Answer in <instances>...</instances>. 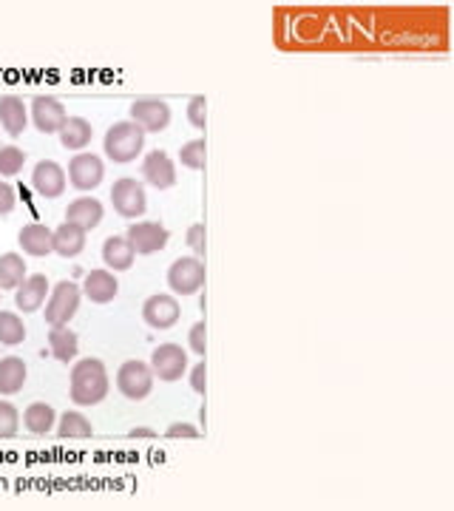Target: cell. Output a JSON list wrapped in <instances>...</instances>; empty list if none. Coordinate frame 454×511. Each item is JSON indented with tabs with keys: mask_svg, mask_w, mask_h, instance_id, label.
I'll use <instances>...</instances> for the list:
<instances>
[{
	"mask_svg": "<svg viewBox=\"0 0 454 511\" xmlns=\"http://www.w3.org/2000/svg\"><path fill=\"white\" fill-rule=\"evenodd\" d=\"M91 136H94V128H91L88 120L69 117L66 126L60 128V145L66 151H80V148H86L91 143Z\"/></svg>",
	"mask_w": 454,
	"mask_h": 511,
	"instance_id": "cell-22",
	"label": "cell"
},
{
	"mask_svg": "<svg viewBox=\"0 0 454 511\" xmlns=\"http://www.w3.org/2000/svg\"><path fill=\"white\" fill-rule=\"evenodd\" d=\"M105 177V165L97 153H77L69 162V182L77 191H94Z\"/></svg>",
	"mask_w": 454,
	"mask_h": 511,
	"instance_id": "cell-10",
	"label": "cell"
},
{
	"mask_svg": "<svg viewBox=\"0 0 454 511\" xmlns=\"http://www.w3.org/2000/svg\"><path fill=\"white\" fill-rule=\"evenodd\" d=\"M49 347H52V355L57 361H62V364H69V361H74V355H77V333L74 330H69L66 324L62 327H52L49 330Z\"/></svg>",
	"mask_w": 454,
	"mask_h": 511,
	"instance_id": "cell-24",
	"label": "cell"
},
{
	"mask_svg": "<svg viewBox=\"0 0 454 511\" xmlns=\"http://www.w3.org/2000/svg\"><path fill=\"white\" fill-rule=\"evenodd\" d=\"M18 242H21V247H23V253H29V256L43 259V256L54 253V230H49L45 225H40V222L26 225V227L21 230Z\"/></svg>",
	"mask_w": 454,
	"mask_h": 511,
	"instance_id": "cell-15",
	"label": "cell"
},
{
	"mask_svg": "<svg viewBox=\"0 0 454 511\" xmlns=\"http://www.w3.org/2000/svg\"><path fill=\"white\" fill-rule=\"evenodd\" d=\"M168 284L177 296H194L202 287H205V265L199 259H177L174 265L168 268Z\"/></svg>",
	"mask_w": 454,
	"mask_h": 511,
	"instance_id": "cell-6",
	"label": "cell"
},
{
	"mask_svg": "<svg viewBox=\"0 0 454 511\" xmlns=\"http://www.w3.org/2000/svg\"><path fill=\"white\" fill-rule=\"evenodd\" d=\"M125 239H128V244L134 247L136 256H151V253L162 251L170 239V234L160 222H134L128 230H125Z\"/></svg>",
	"mask_w": 454,
	"mask_h": 511,
	"instance_id": "cell-7",
	"label": "cell"
},
{
	"mask_svg": "<svg viewBox=\"0 0 454 511\" xmlns=\"http://www.w3.org/2000/svg\"><path fill=\"white\" fill-rule=\"evenodd\" d=\"M66 170H62L57 162L52 160H43L35 165V174H31V188H35L43 199H57L66 191Z\"/></svg>",
	"mask_w": 454,
	"mask_h": 511,
	"instance_id": "cell-13",
	"label": "cell"
},
{
	"mask_svg": "<svg viewBox=\"0 0 454 511\" xmlns=\"http://www.w3.org/2000/svg\"><path fill=\"white\" fill-rule=\"evenodd\" d=\"M21 429V415L18 409H14L12 404H6V400H0V441L6 438H14Z\"/></svg>",
	"mask_w": 454,
	"mask_h": 511,
	"instance_id": "cell-30",
	"label": "cell"
},
{
	"mask_svg": "<svg viewBox=\"0 0 454 511\" xmlns=\"http://www.w3.org/2000/svg\"><path fill=\"white\" fill-rule=\"evenodd\" d=\"M71 400L77 407H94L108 395V373L100 359H83L71 369Z\"/></svg>",
	"mask_w": 454,
	"mask_h": 511,
	"instance_id": "cell-1",
	"label": "cell"
},
{
	"mask_svg": "<svg viewBox=\"0 0 454 511\" xmlns=\"http://www.w3.org/2000/svg\"><path fill=\"white\" fill-rule=\"evenodd\" d=\"M80 299H83V290L77 287L74 282L54 284L49 301H45V324H52V327H62V324H69L77 309H80Z\"/></svg>",
	"mask_w": 454,
	"mask_h": 511,
	"instance_id": "cell-3",
	"label": "cell"
},
{
	"mask_svg": "<svg viewBox=\"0 0 454 511\" xmlns=\"http://www.w3.org/2000/svg\"><path fill=\"white\" fill-rule=\"evenodd\" d=\"M83 293L94 304H108L114 301V296L120 293V282L111 270H91L83 282Z\"/></svg>",
	"mask_w": 454,
	"mask_h": 511,
	"instance_id": "cell-16",
	"label": "cell"
},
{
	"mask_svg": "<svg viewBox=\"0 0 454 511\" xmlns=\"http://www.w3.org/2000/svg\"><path fill=\"white\" fill-rule=\"evenodd\" d=\"M165 438H174V441H196L199 438V429L191 424H170Z\"/></svg>",
	"mask_w": 454,
	"mask_h": 511,
	"instance_id": "cell-34",
	"label": "cell"
},
{
	"mask_svg": "<svg viewBox=\"0 0 454 511\" xmlns=\"http://www.w3.org/2000/svg\"><path fill=\"white\" fill-rule=\"evenodd\" d=\"M66 222L83 227V230H91L103 222V202L94 196H80L74 199V202L66 208Z\"/></svg>",
	"mask_w": 454,
	"mask_h": 511,
	"instance_id": "cell-17",
	"label": "cell"
},
{
	"mask_svg": "<svg viewBox=\"0 0 454 511\" xmlns=\"http://www.w3.org/2000/svg\"><path fill=\"white\" fill-rule=\"evenodd\" d=\"M23 426L31 432V435H49L52 426H54V409L49 404H31L23 412Z\"/></svg>",
	"mask_w": 454,
	"mask_h": 511,
	"instance_id": "cell-27",
	"label": "cell"
},
{
	"mask_svg": "<svg viewBox=\"0 0 454 511\" xmlns=\"http://www.w3.org/2000/svg\"><path fill=\"white\" fill-rule=\"evenodd\" d=\"M26 338L23 318L18 313H0V344L6 347H18Z\"/></svg>",
	"mask_w": 454,
	"mask_h": 511,
	"instance_id": "cell-28",
	"label": "cell"
},
{
	"mask_svg": "<svg viewBox=\"0 0 454 511\" xmlns=\"http://www.w3.org/2000/svg\"><path fill=\"white\" fill-rule=\"evenodd\" d=\"M66 108L54 97H35L31 103V122L40 134H60V128L66 126Z\"/></svg>",
	"mask_w": 454,
	"mask_h": 511,
	"instance_id": "cell-12",
	"label": "cell"
},
{
	"mask_svg": "<svg viewBox=\"0 0 454 511\" xmlns=\"http://www.w3.org/2000/svg\"><path fill=\"white\" fill-rule=\"evenodd\" d=\"M179 160L182 165H187L191 170H202L205 168V139H194L179 151Z\"/></svg>",
	"mask_w": 454,
	"mask_h": 511,
	"instance_id": "cell-31",
	"label": "cell"
},
{
	"mask_svg": "<svg viewBox=\"0 0 454 511\" xmlns=\"http://www.w3.org/2000/svg\"><path fill=\"white\" fill-rule=\"evenodd\" d=\"M131 122H136L145 134H160L170 122V105L165 100H153V97L136 100L131 105Z\"/></svg>",
	"mask_w": 454,
	"mask_h": 511,
	"instance_id": "cell-9",
	"label": "cell"
},
{
	"mask_svg": "<svg viewBox=\"0 0 454 511\" xmlns=\"http://www.w3.org/2000/svg\"><path fill=\"white\" fill-rule=\"evenodd\" d=\"M26 282V261L18 253L0 256V290H18Z\"/></svg>",
	"mask_w": 454,
	"mask_h": 511,
	"instance_id": "cell-25",
	"label": "cell"
},
{
	"mask_svg": "<svg viewBox=\"0 0 454 511\" xmlns=\"http://www.w3.org/2000/svg\"><path fill=\"white\" fill-rule=\"evenodd\" d=\"M0 126L9 136H21L29 126V111L21 97H0Z\"/></svg>",
	"mask_w": 454,
	"mask_h": 511,
	"instance_id": "cell-18",
	"label": "cell"
},
{
	"mask_svg": "<svg viewBox=\"0 0 454 511\" xmlns=\"http://www.w3.org/2000/svg\"><path fill=\"white\" fill-rule=\"evenodd\" d=\"M111 205L120 216H125V219H136V216H143L148 210L145 188L136 179L122 177L114 182V188H111Z\"/></svg>",
	"mask_w": 454,
	"mask_h": 511,
	"instance_id": "cell-5",
	"label": "cell"
},
{
	"mask_svg": "<svg viewBox=\"0 0 454 511\" xmlns=\"http://www.w3.org/2000/svg\"><path fill=\"white\" fill-rule=\"evenodd\" d=\"M187 344L196 355H205L208 350V333H205V324H194L191 327V335H187Z\"/></svg>",
	"mask_w": 454,
	"mask_h": 511,
	"instance_id": "cell-33",
	"label": "cell"
},
{
	"mask_svg": "<svg viewBox=\"0 0 454 511\" xmlns=\"http://www.w3.org/2000/svg\"><path fill=\"white\" fill-rule=\"evenodd\" d=\"M86 247V230L77 227L71 222H62L57 230H54V253L57 256H66V259H74L80 256Z\"/></svg>",
	"mask_w": 454,
	"mask_h": 511,
	"instance_id": "cell-20",
	"label": "cell"
},
{
	"mask_svg": "<svg viewBox=\"0 0 454 511\" xmlns=\"http://www.w3.org/2000/svg\"><path fill=\"white\" fill-rule=\"evenodd\" d=\"M105 157L114 160L120 165H128L134 162L139 153H143L145 148V131L136 126V122L125 120V122H117V126H111L105 131Z\"/></svg>",
	"mask_w": 454,
	"mask_h": 511,
	"instance_id": "cell-2",
	"label": "cell"
},
{
	"mask_svg": "<svg viewBox=\"0 0 454 511\" xmlns=\"http://www.w3.org/2000/svg\"><path fill=\"white\" fill-rule=\"evenodd\" d=\"M117 390L128 400H145L153 390V373L145 361H125L117 373Z\"/></svg>",
	"mask_w": 454,
	"mask_h": 511,
	"instance_id": "cell-4",
	"label": "cell"
},
{
	"mask_svg": "<svg viewBox=\"0 0 454 511\" xmlns=\"http://www.w3.org/2000/svg\"><path fill=\"white\" fill-rule=\"evenodd\" d=\"M14 210V188L9 182L0 179V216H6Z\"/></svg>",
	"mask_w": 454,
	"mask_h": 511,
	"instance_id": "cell-37",
	"label": "cell"
},
{
	"mask_svg": "<svg viewBox=\"0 0 454 511\" xmlns=\"http://www.w3.org/2000/svg\"><path fill=\"white\" fill-rule=\"evenodd\" d=\"M128 438L151 441V438H156V432H153V429H145V426H139V429H131V435H128Z\"/></svg>",
	"mask_w": 454,
	"mask_h": 511,
	"instance_id": "cell-38",
	"label": "cell"
},
{
	"mask_svg": "<svg viewBox=\"0 0 454 511\" xmlns=\"http://www.w3.org/2000/svg\"><path fill=\"white\" fill-rule=\"evenodd\" d=\"M134 259H136V253H134V247L128 244V239L125 236H111V239H105L103 242V261L111 270H131V265H134Z\"/></svg>",
	"mask_w": 454,
	"mask_h": 511,
	"instance_id": "cell-21",
	"label": "cell"
},
{
	"mask_svg": "<svg viewBox=\"0 0 454 511\" xmlns=\"http://www.w3.org/2000/svg\"><path fill=\"white\" fill-rule=\"evenodd\" d=\"M205 381H208V367H205V361H199V364L191 369V386H194V392L205 395Z\"/></svg>",
	"mask_w": 454,
	"mask_h": 511,
	"instance_id": "cell-36",
	"label": "cell"
},
{
	"mask_svg": "<svg viewBox=\"0 0 454 511\" xmlns=\"http://www.w3.org/2000/svg\"><path fill=\"white\" fill-rule=\"evenodd\" d=\"M182 316V307L174 296H165V293H156L143 304V318L151 330H170Z\"/></svg>",
	"mask_w": 454,
	"mask_h": 511,
	"instance_id": "cell-11",
	"label": "cell"
},
{
	"mask_svg": "<svg viewBox=\"0 0 454 511\" xmlns=\"http://www.w3.org/2000/svg\"><path fill=\"white\" fill-rule=\"evenodd\" d=\"M187 244L196 256H205V225H191L187 230Z\"/></svg>",
	"mask_w": 454,
	"mask_h": 511,
	"instance_id": "cell-35",
	"label": "cell"
},
{
	"mask_svg": "<svg viewBox=\"0 0 454 511\" xmlns=\"http://www.w3.org/2000/svg\"><path fill=\"white\" fill-rule=\"evenodd\" d=\"M23 162H26V153L18 148V145H6L0 148V177H14L23 170Z\"/></svg>",
	"mask_w": 454,
	"mask_h": 511,
	"instance_id": "cell-29",
	"label": "cell"
},
{
	"mask_svg": "<svg viewBox=\"0 0 454 511\" xmlns=\"http://www.w3.org/2000/svg\"><path fill=\"white\" fill-rule=\"evenodd\" d=\"M143 179L151 185V188H174L177 185V168L170 162V157L165 151H151L145 162H143Z\"/></svg>",
	"mask_w": 454,
	"mask_h": 511,
	"instance_id": "cell-14",
	"label": "cell"
},
{
	"mask_svg": "<svg viewBox=\"0 0 454 511\" xmlns=\"http://www.w3.org/2000/svg\"><path fill=\"white\" fill-rule=\"evenodd\" d=\"M45 293H49V278L37 273V276L26 278V282L18 287V296H14V304H18V309H23V313H35V309L43 307Z\"/></svg>",
	"mask_w": 454,
	"mask_h": 511,
	"instance_id": "cell-19",
	"label": "cell"
},
{
	"mask_svg": "<svg viewBox=\"0 0 454 511\" xmlns=\"http://www.w3.org/2000/svg\"><path fill=\"white\" fill-rule=\"evenodd\" d=\"M94 435L91 421L80 412H66L60 417V426H57V438L62 441H86Z\"/></svg>",
	"mask_w": 454,
	"mask_h": 511,
	"instance_id": "cell-26",
	"label": "cell"
},
{
	"mask_svg": "<svg viewBox=\"0 0 454 511\" xmlns=\"http://www.w3.org/2000/svg\"><path fill=\"white\" fill-rule=\"evenodd\" d=\"M26 364L18 355H9V359L0 361V392L4 395H14L23 390L26 383Z\"/></svg>",
	"mask_w": 454,
	"mask_h": 511,
	"instance_id": "cell-23",
	"label": "cell"
},
{
	"mask_svg": "<svg viewBox=\"0 0 454 511\" xmlns=\"http://www.w3.org/2000/svg\"><path fill=\"white\" fill-rule=\"evenodd\" d=\"M187 369V352L179 344H162L151 355V373L160 381H179Z\"/></svg>",
	"mask_w": 454,
	"mask_h": 511,
	"instance_id": "cell-8",
	"label": "cell"
},
{
	"mask_svg": "<svg viewBox=\"0 0 454 511\" xmlns=\"http://www.w3.org/2000/svg\"><path fill=\"white\" fill-rule=\"evenodd\" d=\"M187 120H191L194 128H205V122H208V100L205 97H194L187 103Z\"/></svg>",
	"mask_w": 454,
	"mask_h": 511,
	"instance_id": "cell-32",
	"label": "cell"
}]
</instances>
